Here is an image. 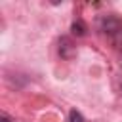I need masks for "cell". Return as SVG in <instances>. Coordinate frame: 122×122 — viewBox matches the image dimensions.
I'll list each match as a JSON object with an SVG mask.
<instances>
[{"instance_id": "6da1fadb", "label": "cell", "mask_w": 122, "mask_h": 122, "mask_svg": "<svg viewBox=\"0 0 122 122\" xmlns=\"http://www.w3.org/2000/svg\"><path fill=\"white\" fill-rule=\"evenodd\" d=\"M101 30L107 34H122V19L114 17V15H107L101 19Z\"/></svg>"}, {"instance_id": "7a4b0ae2", "label": "cell", "mask_w": 122, "mask_h": 122, "mask_svg": "<svg viewBox=\"0 0 122 122\" xmlns=\"http://www.w3.org/2000/svg\"><path fill=\"white\" fill-rule=\"evenodd\" d=\"M59 53H61V57H65V59L72 57L74 48H72V44H71L69 38H61V40H59Z\"/></svg>"}, {"instance_id": "3957f363", "label": "cell", "mask_w": 122, "mask_h": 122, "mask_svg": "<svg viewBox=\"0 0 122 122\" xmlns=\"http://www.w3.org/2000/svg\"><path fill=\"white\" fill-rule=\"evenodd\" d=\"M71 30H72L74 36H84V34H86V27H84V23H80V21H74V23L71 25Z\"/></svg>"}, {"instance_id": "277c9868", "label": "cell", "mask_w": 122, "mask_h": 122, "mask_svg": "<svg viewBox=\"0 0 122 122\" xmlns=\"http://www.w3.org/2000/svg\"><path fill=\"white\" fill-rule=\"evenodd\" d=\"M69 122H84V116H82L76 109H72V111L69 112Z\"/></svg>"}, {"instance_id": "5b68a950", "label": "cell", "mask_w": 122, "mask_h": 122, "mask_svg": "<svg viewBox=\"0 0 122 122\" xmlns=\"http://www.w3.org/2000/svg\"><path fill=\"white\" fill-rule=\"evenodd\" d=\"M0 122H11V120H10L6 114H0Z\"/></svg>"}]
</instances>
